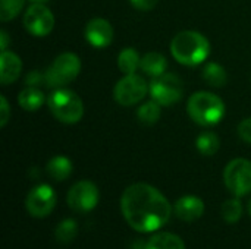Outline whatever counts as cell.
Returning <instances> with one entry per match:
<instances>
[{"label": "cell", "mask_w": 251, "mask_h": 249, "mask_svg": "<svg viewBox=\"0 0 251 249\" xmlns=\"http://www.w3.org/2000/svg\"><path fill=\"white\" fill-rule=\"evenodd\" d=\"M50 113L62 123L74 125L84 116V103L79 95L68 88H56L47 97Z\"/></svg>", "instance_id": "cell-4"}, {"label": "cell", "mask_w": 251, "mask_h": 249, "mask_svg": "<svg viewBox=\"0 0 251 249\" xmlns=\"http://www.w3.org/2000/svg\"><path fill=\"white\" fill-rule=\"evenodd\" d=\"M221 147V141H219V136L212 132V131H204L201 132L197 139H196V148L200 154L203 156H215L218 153Z\"/></svg>", "instance_id": "cell-20"}, {"label": "cell", "mask_w": 251, "mask_h": 249, "mask_svg": "<svg viewBox=\"0 0 251 249\" xmlns=\"http://www.w3.org/2000/svg\"><path fill=\"white\" fill-rule=\"evenodd\" d=\"M7 44H9V35L4 29L0 31V47H1V51L7 50Z\"/></svg>", "instance_id": "cell-30"}, {"label": "cell", "mask_w": 251, "mask_h": 249, "mask_svg": "<svg viewBox=\"0 0 251 249\" xmlns=\"http://www.w3.org/2000/svg\"><path fill=\"white\" fill-rule=\"evenodd\" d=\"M224 182L228 191L241 198L251 192V161L247 158L231 160L224 170Z\"/></svg>", "instance_id": "cell-7"}, {"label": "cell", "mask_w": 251, "mask_h": 249, "mask_svg": "<svg viewBox=\"0 0 251 249\" xmlns=\"http://www.w3.org/2000/svg\"><path fill=\"white\" fill-rule=\"evenodd\" d=\"M78 233V225L75 220L72 219H65L62 220L57 227H56V232H54V236H56V241L60 242V244H69L75 239Z\"/></svg>", "instance_id": "cell-23"}, {"label": "cell", "mask_w": 251, "mask_h": 249, "mask_svg": "<svg viewBox=\"0 0 251 249\" xmlns=\"http://www.w3.org/2000/svg\"><path fill=\"white\" fill-rule=\"evenodd\" d=\"M140 68L146 75L156 78V76H160L166 72L168 60L163 54H160L157 51H149L141 57Z\"/></svg>", "instance_id": "cell-15"}, {"label": "cell", "mask_w": 251, "mask_h": 249, "mask_svg": "<svg viewBox=\"0 0 251 249\" xmlns=\"http://www.w3.org/2000/svg\"><path fill=\"white\" fill-rule=\"evenodd\" d=\"M174 211L176 214L178 219H181L182 222H194L197 219H200L204 213V203L194 195H185L181 197L175 205H174Z\"/></svg>", "instance_id": "cell-13"}, {"label": "cell", "mask_w": 251, "mask_h": 249, "mask_svg": "<svg viewBox=\"0 0 251 249\" xmlns=\"http://www.w3.org/2000/svg\"><path fill=\"white\" fill-rule=\"evenodd\" d=\"M160 114H162V106L154 101V100H150L144 104H141L137 110V117L141 123L150 126V125H154L159 122L160 119Z\"/></svg>", "instance_id": "cell-22"}, {"label": "cell", "mask_w": 251, "mask_h": 249, "mask_svg": "<svg viewBox=\"0 0 251 249\" xmlns=\"http://www.w3.org/2000/svg\"><path fill=\"white\" fill-rule=\"evenodd\" d=\"M22 72V60L13 51L4 50L0 56V82L1 85H9L15 82Z\"/></svg>", "instance_id": "cell-14"}, {"label": "cell", "mask_w": 251, "mask_h": 249, "mask_svg": "<svg viewBox=\"0 0 251 249\" xmlns=\"http://www.w3.org/2000/svg\"><path fill=\"white\" fill-rule=\"evenodd\" d=\"M129 3L138 9V10H143V12H149L151 9L156 7V4L159 3V0H129Z\"/></svg>", "instance_id": "cell-29"}, {"label": "cell", "mask_w": 251, "mask_h": 249, "mask_svg": "<svg viewBox=\"0 0 251 249\" xmlns=\"http://www.w3.org/2000/svg\"><path fill=\"white\" fill-rule=\"evenodd\" d=\"M243 216V204L241 201L237 198L228 200L224 203L222 205V217L226 223H237Z\"/></svg>", "instance_id": "cell-24"}, {"label": "cell", "mask_w": 251, "mask_h": 249, "mask_svg": "<svg viewBox=\"0 0 251 249\" xmlns=\"http://www.w3.org/2000/svg\"><path fill=\"white\" fill-rule=\"evenodd\" d=\"M31 3H41V4H46L49 0H29Z\"/></svg>", "instance_id": "cell-31"}, {"label": "cell", "mask_w": 251, "mask_h": 249, "mask_svg": "<svg viewBox=\"0 0 251 249\" xmlns=\"http://www.w3.org/2000/svg\"><path fill=\"white\" fill-rule=\"evenodd\" d=\"M46 170L54 181H66L72 173V161L65 156H54L47 161Z\"/></svg>", "instance_id": "cell-17"}, {"label": "cell", "mask_w": 251, "mask_h": 249, "mask_svg": "<svg viewBox=\"0 0 251 249\" xmlns=\"http://www.w3.org/2000/svg\"><path fill=\"white\" fill-rule=\"evenodd\" d=\"M47 101L44 92L37 87H26L24 88L18 95L19 106L26 112H35L43 107V104Z\"/></svg>", "instance_id": "cell-16"}, {"label": "cell", "mask_w": 251, "mask_h": 249, "mask_svg": "<svg viewBox=\"0 0 251 249\" xmlns=\"http://www.w3.org/2000/svg\"><path fill=\"white\" fill-rule=\"evenodd\" d=\"M238 135H240V138L244 142L251 144V117H247V119L240 122V125H238Z\"/></svg>", "instance_id": "cell-27"}, {"label": "cell", "mask_w": 251, "mask_h": 249, "mask_svg": "<svg viewBox=\"0 0 251 249\" xmlns=\"http://www.w3.org/2000/svg\"><path fill=\"white\" fill-rule=\"evenodd\" d=\"M249 213H250V216H251V200L249 201Z\"/></svg>", "instance_id": "cell-32"}, {"label": "cell", "mask_w": 251, "mask_h": 249, "mask_svg": "<svg viewBox=\"0 0 251 249\" xmlns=\"http://www.w3.org/2000/svg\"><path fill=\"white\" fill-rule=\"evenodd\" d=\"M85 38L90 45L96 48H104L112 44L113 41V26L109 21L103 18H94L85 25Z\"/></svg>", "instance_id": "cell-12"}, {"label": "cell", "mask_w": 251, "mask_h": 249, "mask_svg": "<svg viewBox=\"0 0 251 249\" xmlns=\"http://www.w3.org/2000/svg\"><path fill=\"white\" fill-rule=\"evenodd\" d=\"M203 78L204 81L212 85V87H224L228 81V76H226V70L224 66H221L219 63L216 62H209L204 69H203Z\"/></svg>", "instance_id": "cell-21"}, {"label": "cell", "mask_w": 251, "mask_h": 249, "mask_svg": "<svg viewBox=\"0 0 251 249\" xmlns=\"http://www.w3.org/2000/svg\"><path fill=\"white\" fill-rule=\"evenodd\" d=\"M187 113L200 126H215L225 116V103L213 92L197 91L188 98Z\"/></svg>", "instance_id": "cell-3"}, {"label": "cell", "mask_w": 251, "mask_h": 249, "mask_svg": "<svg viewBox=\"0 0 251 249\" xmlns=\"http://www.w3.org/2000/svg\"><path fill=\"white\" fill-rule=\"evenodd\" d=\"M125 222L137 232L149 233L165 226L172 214L166 197L149 183H132L121 197Z\"/></svg>", "instance_id": "cell-1"}, {"label": "cell", "mask_w": 251, "mask_h": 249, "mask_svg": "<svg viewBox=\"0 0 251 249\" xmlns=\"http://www.w3.org/2000/svg\"><path fill=\"white\" fill-rule=\"evenodd\" d=\"M66 203L71 210L76 213H88L96 208L99 203V189L91 181L76 182L68 192Z\"/></svg>", "instance_id": "cell-10"}, {"label": "cell", "mask_w": 251, "mask_h": 249, "mask_svg": "<svg viewBox=\"0 0 251 249\" xmlns=\"http://www.w3.org/2000/svg\"><path fill=\"white\" fill-rule=\"evenodd\" d=\"M146 249H185V244L179 236L162 232L153 235L146 242Z\"/></svg>", "instance_id": "cell-18"}, {"label": "cell", "mask_w": 251, "mask_h": 249, "mask_svg": "<svg viewBox=\"0 0 251 249\" xmlns=\"http://www.w3.org/2000/svg\"><path fill=\"white\" fill-rule=\"evenodd\" d=\"M140 65H141V57L134 47H125L121 50V53L118 56V66L124 75L135 73V70L140 68Z\"/></svg>", "instance_id": "cell-19"}, {"label": "cell", "mask_w": 251, "mask_h": 249, "mask_svg": "<svg viewBox=\"0 0 251 249\" xmlns=\"http://www.w3.org/2000/svg\"><path fill=\"white\" fill-rule=\"evenodd\" d=\"M24 28L34 37H46L53 31L54 16L51 10L41 3H32L22 19Z\"/></svg>", "instance_id": "cell-9"}, {"label": "cell", "mask_w": 251, "mask_h": 249, "mask_svg": "<svg viewBox=\"0 0 251 249\" xmlns=\"http://www.w3.org/2000/svg\"><path fill=\"white\" fill-rule=\"evenodd\" d=\"M24 3L25 0H0V19L7 22L16 18L22 10Z\"/></svg>", "instance_id": "cell-25"}, {"label": "cell", "mask_w": 251, "mask_h": 249, "mask_svg": "<svg viewBox=\"0 0 251 249\" xmlns=\"http://www.w3.org/2000/svg\"><path fill=\"white\" fill-rule=\"evenodd\" d=\"M25 84H26V87L38 88L40 85H46V76H44V73H41L38 70H31L25 76Z\"/></svg>", "instance_id": "cell-26"}, {"label": "cell", "mask_w": 251, "mask_h": 249, "mask_svg": "<svg viewBox=\"0 0 251 249\" xmlns=\"http://www.w3.org/2000/svg\"><path fill=\"white\" fill-rule=\"evenodd\" d=\"M209 40L197 31H181L171 43L174 59L184 66H197L210 56Z\"/></svg>", "instance_id": "cell-2"}, {"label": "cell", "mask_w": 251, "mask_h": 249, "mask_svg": "<svg viewBox=\"0 0 251 249\" xmlns=\"http://www.w3.org/2000/svg\"><path fill=\"white\" fill-rule=\"evenodd\" d=\"M81 72V60L75 53L59 54L50 66L46 69V87L49 88H63L72 82Z\"/></svg>", "instance_id": "cell-5"}, {"label": "cell", "mask_w": 251, "mask_h": 249, "mask_svg": "<svg viewBox=\"0 0 251 249\" xmlns=\"http://www.w3.org/2000/svg\"><path fill=\"white\" fill-rule=\"evenodd\" d=\"M149 92L151 100L157 101L160 106H172L178 103L184 95V82L175 73H163L153 78L149 84Z\"/></svg>", "instance_id": "cell-6"}, {"label": "cell", "mask_w": 251, "mask_h": 249, "mask_svg": "<svg viewBox=\"0 0 251 249\" xmlns=\"http://www.w3.org/2000/svg\"><path fill=\"white\" fill-rule=\"evenodd\" d=\"M56 201H57L56 192L51 186L38 185V186H34L26 195L25 207L32 217L43 219L54 210Z\"/></svg>", "instance_id": "cell-11"}, {"label": "cell", "mask_w": 251, "mask_h": 249, "mask_svg": "<svg viewBox=\"0 0 251 249\" xmlns=\"http://www.w3.org/2000/svg\"><path fill=\"white\" fill-rule=\"evenodd\" d=\"M10 119V107L4 95H0V126L4 128Z\"/></svg>", "instance_id": "cell-28"}, {"label": "cell", "mask_w": 251, "mask_h": 249, "mask_svg": "<svg viewBox=\"0 0 251 249\" xmlns=\"http://www.w3.org/2000/svg\"><path fill=\"white\" fill-rule=\"evenodd\" d=\"M149 92V84L137 73L125 75L113 88V98L119 106L129 107L140 103Z\"/></svg>", "instance_id": "cell-8"}]
</instances>
